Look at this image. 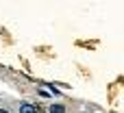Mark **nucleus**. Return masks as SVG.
<instances>
[{
	"label": "nucleus",
	"mask_w": 124,
	"mask_h": 113,
	"mask_svg": "<svg viewBox=\"0 0 124 113\" xmlns=\"http://www.w3.org/2000/svg\"><path fill=\"white\" fill-rule=\"evenodd\" d=\"M20 113H39V109H37L35 105H28V102H24V105H20Z\"/></svg>",
	"instance_id": "nucleus-1"
},
{
	"label": "nucleus",
	"mask_w": 124,
	"mask_h": 113,
	"mask_svg": "<svg viewBox=\"0 0 124 113\" xmlns=\"http://www.w3.org/2000/svg\"><path fill=\"white\" fill-rule=\"evenodd\" d=\"M48 113H65V107L63 105H50Z\"/></svg>",
	"instance_id": "nucleus-2"
},
{
	"label": "nucleus",
	"mask_w": 124,
	"mask_h": 113,
	"mask_svg": "<svg viewBox=\"0 0 124 113\" xmlns=\"http://www.w3.org/2000/svg\"><path fill=\"white\" fill-rule=\"evenodd\" d=\"M0 113H9V111H4V109H0Z\"/></svg>",
	"instance_id": "nucleus-3"
}]
</instances>
